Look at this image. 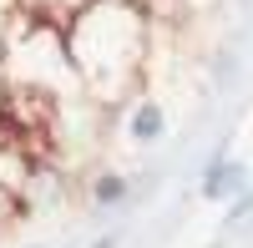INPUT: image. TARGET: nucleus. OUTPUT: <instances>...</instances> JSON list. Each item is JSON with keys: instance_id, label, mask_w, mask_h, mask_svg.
<instances>
[{"instance_id": "1", "label": "nucleus", "mask_w": 253, "mask_h": 248, "mask_svg": "<svg viewBox=\"0 0 253 248\" xmlns=\"http://www.w3.org/2000/svg\"><path fill=\"white\" fill-rule=\"evenodd\" d=\"M147 10L137 0H96L66 26V56L81 91L101 107H117L126 96H142V61H147Z\"/></svg>"}, {"instance_id": "2", "label": "nucleus", "mask_w": 253, "mask_h": 248, "mask_svg": "<svg viewBox=\"0 0 253 248\" xmlns=\"http://www.w3.org/2000/svg\"><path fill=\"white\" fill-rule=\"evenodd\" d=\"M253 188L248 182V167L238 157H228L223 147L208 157V167H203V182H198V193H203V203H238L243 193Z\"/></svg>"}, {"instance_id": "3", "label": "nucleus", "mask_w": 253, "mask_h": 248, "mask_svg": "<svg viewBox=\"0 0 253 248\" xmlns=\"http://www.w3.org/2000/svg\"><path fill=\"white\" fill-rule=\"evenodd\" d=\"M122 127H126V137H132L137 147H157V142H167V107L152 91H142V96H132Z\"/></svg>"}, {"instance_id": "4", "label": "nucleus", "mask_w": 253, "mask_h": 248, "mask_svg": "<svg viewBox=\"0 0 253 248\" xmlns=\"http://www.w3.org/2000/svg\"><path fill=\"white\" fill-rule=\"evenodd\" d=\"M86 198H91V208H101V213L126 208V203H132V177H126L122 167H96L91 182H86Z\"/></svg>"}, {"instance_id": "5", "label": "nucleus", "mask_w": 253, "mask_h": 248, "mask_svg": "<svg viewBox=\"0 0 253 248\" xmlns=\"http://www.w3.org/2000/svg\"><path fill=\"white\" fill-rule=\"evenodd\" d=\"M243 218H253V188H248L238 203H228V223H243Z\"/></svg>"}, {"instance_id": "6", "label": "nucleus", "mask_w": 253, "mask_h": 248, "mask_svg": "<svg viewBox=\"0 0 253 248\" xmlns=\"http://www.w3.org/2000/svg\"><path fill=\"white\" fill-rule=\"evenodd\" d=\"M122 243V233H101V238H91V248H117Z\"/></svg>"}]
</instances>
